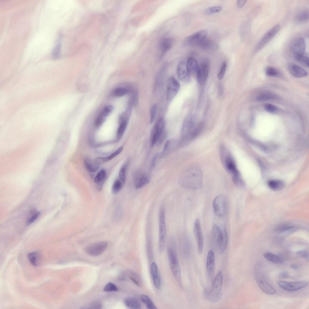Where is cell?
Segmentation results:
<instances>
[{
    "instance_id": "obj_1",
    "label": "cell",
    "mask_w": 309,
    "mask_h": 309,
    "mask_svg": "<svg viewBox=\"0 0 309 309\" xmlns=\"http://www.w3.org/2000/svg\"><path fill=\"white\" fill-rule=\"evenodd\" d=\"M203 128L202 122L196 125L194 117L192 116H188L183 125L179 145L182 146L188 144L199 135Z\"/></svg>"
},
{
    "instance_id": "obj_2",
    "label": "cell",
    "mask_w": 309,
    "mask_h": 309,
    "mask_svg": "<svg viewBox=\"0 0 309 309\" xmlns=\"http://www.w3.org/2000/svg\"><path fill=\"white\" fill-rule=\"evenodd\" d=\"M203 174L201 170L197 165L190 166L183 173L180 180L183 186L193 190L200 188L202 184Z\"/></svg>"
},
{
    "instance_id": "obj_3",
    "label": "cell",
    "mask_w": 309,
    "mask_h": 309,
    "mask_svg": "<svg viewBox=\"0 0 309 309\" xmlns=\"http://www.w3.org/2000/svg\"><path fill=\"white\" fill-rule=\"evenodd\" d=\"M221 161L225 169L231 175L234 183L238 182L242 179L237 168L233 157L227 148L221 145L219 149Z\"/></svg>"
},
{
    "instance_id": "obj_4",
    "label": "cell",
    "mask_w": 309,
    "mask_h": 309,
    "mask_svg": "<svg viewBox=\"0 0 309 309\" xmlns=\"http://www.w3.org/2000/svg\"><path fill=\"white\" fill-rule=\"evenodd\" d=\"M222 282V273L220 270L214 278L210 288L204 289V295L205 298L212 303L218 301L221 296Z\"/></svg>"
},
{
    "instance_id": "obj_5",
    "label": "cell",
    "mask_w": 309,
    "mask_h": 309,
    "mask_svg": "<svg viewBox=\"0 0 309 309\" xmlns=\"http://www.w3.org/2000/svg\"><path fill=\"white\" fill-rule=\"evenodd\" d=\"M168 256L170 268L175 279L180 287L183 288L180 270L175 250L172 248L168 249Z\"/></svg>"
},
{
    "instance_id": "obj_6",
    "label": "cell",
    "mask_w": 309,
    "mask_h": 309,
    "mask_svg": "<svg viewBox=\"0 0 309 309\" xmlns=\"http://www.w3.org/2000/svg\"><path fill=\"white\" fill-rule=\"evenodd\" d=\"M166 236L165 211L163 208L160 210L159 215V248L162 252L164 249Z\"/></svg>"
},
{
    "instance_id": "obj_7",
    "label": "cell",
    "mask_w": 309,
    "mask_h": 309,
    "mask_svg": "<svg viewBox=\"0 0 309 309\" xmlns=\"http://www.w3.org/2000/svg\"><path fill=\"white\" fill-rule=\"evenodd\" d=\"M256 282L260 289L265 293L273 295L276 293V290L268 283L265 275L261 272H257L255 275Z\"/></svg>"
},
{
    "instance_id": "obj_8",
    "label": "cell",
    "mask_w": 309,
    "mask_h": 309,
    "mask_svg": "<svg viewBox=\"0 0 309 309\" xmlns=\"http://www.w3.org/2000/svg\"><path fill=\"white\" fill-rule=\"evenodd\" d=\"M207 32L205 30L197 31L187 37L185 39V45L190 46H199L207 38Z\"/></svg>"
},
{
    "instance_id": "obj_9",
    "label": "cell",
    "mask_w": 309,
    "mask_h": 309,
    "mask_svg": "<svg viewBox=\"0 0 309 309\" xmlns=\"http://www.w3.org/2000/svg\"><path fill=\"white\" fill-rule=\"evenodd\" d=\"M165 122L164 119H158L154 125L151 131V143L152 146L157 143L159 138L164 132Z\"/></svg>"
},
{
    "instance_id": "obj_10",
    "label": "cell",
    "mask_w": 309,
    "mask_h": 309,
    "mask_svg": "<svg viewBox=\"0 0 309 309\" xmlns=\"http://www.w3.org/2000/svg\"><path fill=\"white\" fill-rule=\"evenodd\" d=\"M278 284L279 287L286 291H294L301 289L307 286L308 283L306 281H296L288 282L279 281Z\"/></svg>"
},
{
    "instance_id": "obj_11",
    "label": "cell",
    "mask_w": 309,
    "mask_h": 309,
    "mask_svg": "<svg viewBox=\"0 0 309 309\" xmlns=\"http://www.w3.org/2000/svg\"><path fill=\"white\" fill-rule=\"evenodd\" d=\"M213 206L216 215L220 217L224 215L226 211V202L223 195H220L215 197L213 201Z\"/></svg>"
},
{
    "instance_id": "obj_12",
    "label": "cell",
    "mask_w": 309,
    "mask_h": 309,
    "mask_svg": "<svg viewBox=\"0 0 309 309\" xmlns=\"http://www.w3.org/2000/svg\"><path fill=\"white\" fill-rule=\"evenodd\" d=\"M280 28V25L277 24L269 30L260 41L256 48V51L260 50L267 44L277 34Z\"/></svg>"
},
{
    "instance_id": "obj_13",
    "label": "cell",
    "mask_w": 309,
    "mask_h": 309,
    "mask_svg": "<svg viewBox=\"0 0 309 309\" xmlns=\"http://www.w3.org/2000/svg\"><path fill=\"white\" fill-rule=\"evenodd\" d=\"M107 245V243L105 241L96 243L87 246L85 248V251L90 255L97 256L106 249Z\"/></svg>"
},
{
    "instance_id": "obj_14",
    "label": "cell",
    "mask_w": 309,
    "mask_h": 309,
    "mask_svg": "<svg viewBox=\"0 0 309 309\" xmlns=\"http://www.w3.org/2000/svg\"><path fill=\"white\" fill-rule=\"evenodd\" d=\"M180 87L179 82L174 77H171L168 79L167 91V99L168 101L172 100L175 96Z\"/></svg>"
},
{
    "instance_id": "obj_15",
    "label": "cell",
    "mask_w": 309,
    "mask_h": 309,
    "mask_svg": "<svg viewBox=\"0 0 309 309\" xmlns=\"http://www.w3.org/2000/svg\"><path fill=\"white\" fill-rule=\"evenodd\" d=\"M194 232L197 243L199 253L201 254L203 249L204 239L199 220L198 218H196L195 220Z\"/></svg>"
},
{
    "instance_id": "obj_16",
    "label": "cell",
    "mask_w": 309,
    "mask_h": 309,
    "mask_svg": "<svg viewBox=\"0 0 309 309\" xmlns=\"http://www.w3.org/2000/svg\"><path fill=\"white\" fill-rule=\"evenodd\" d=\"M305 43L302 37H298L293 41L291 44L290 49L294 56L305 52Z\"/></svg>"
},
{
    "instance_id": "obj_17",
    "label": "cell",
    "mask_w": 309,
    "mask_h": 309,
    "mask_svg": "<svg viewBox=\"0 0 309 309\" xmlns=\"http://www.w3.org/2000/svg\"><path fill=\"white\" fill-rule=\"evenodd\" d=\"M150 176L147 174L139 172L135 175L134 178V185L137 189L141 188L146 186L149 182Z\"/></svg>"
},
{
    "instance_id": "obj_18",
    "label": "cell",
    "mask_w": 309,
    "mask_h": 309,
    "mask_svg": "<svg viewBox=\"0 0 309 309\" xmlns=\"http://www.w3.org/2000/svg\"><path fill=\"white\" fill-rule=\"evenodd\" d=\"M220 227L221 232L215 242L219 251L221 253H223L227 247L228 237L225 227L223 226Z\"/></svg>"
},
{
    "instance_id": "obj_19",
    "label": "cell",
    "mask_w": 309,
    "mask_h": 309,
    "mask_svg": "<svg viewBox=\"0 0 309 309\" xmlns=\"http://www.w3.org/2000/svg\"><path fill=\"white\" fill-rule=\"evenodd\" d=\"M177 73L180 80L187 82L190 80V75L188 71L186 62L182 61L178 64Z\"/></svg>"
},
{
    "instance_id": "obj_20",
    "label": "cell",
    "mask_w": 309,
    "mask_h": 309,
    "mask_svg": "<svg viewBox=\"0 0 309 309\" xmlns=\"http://www.w3.org/2000/svg\"><path fill=\"white\" fill-rule=\"evenodd\" d=\"M215 255L212 250H209L207 254L206 259V269L209 278H212L215 269Z\"/></svg>"
},
{
    "instance_id": "obj_21",
    "label": "cell",
    "mask_w": 309,
    "mask_h": 309,
    "mask_svg": "<svg viewBox=\"0 0 309 309\" xmlns=\"http://www.w3.org/2000/svg\"><path fill=\"white\" fill-rule=\"evenodd\" d=\"M209 71V65L207 62L202 63L199 66L196 75L197 80L199 84L204 83L208 75Z\"/></svg>"
},
{
    "instance_id": "obj_22",
    "label": "cell",
    "mask_w": 309,
    "mask_h": 309,
    "mask_svg": "<svg viewBox=\"0 0 309 309\" xmlns=\"http://www.w3.org/2000/svg\"><path fill=\"white\" fill-rule=\"evenodd\" d=\"M288 69L291 75L296 78L304 77L308 74L304 68L295 64H290L288 66Z\"/></svg>"
},
{
    "instance_id": "obj_23",
    "label": "cell",
    "mask_w": 309,
    "mask_h": 309,
    "mask_svg": "<svg viewBox=\"0 0 309 309\" xmlns=\"http://www.w3.org/2000/svg\"><path fill=\"white\" fill-rule=\"evenodd\" d=\"M174 43V40L171 38H164L160 41L159 47L161 56L163 55L172 47Z\"/></svg>"
},
{
    "instance_id": "obj_24",
    "label": "cell",
    "mask_w": 309,
    "mask_h": 309,
    "mask_svg": "<svg viewBox=\"0 0 309 309\" xmlns=\"http://www.w3.org/2000/svg\"><path fill=\"white\" fill-rule=\"evenodd\" d=\"M150 272L154 285L157 288H159L161 285V279L157 266L155 262L152 263L151 264Z\"/></svg>"
},
{
    "instance_id": "obj_25",
    "label": "cell",
    "mask_w": 309,
    "mask_h": 309,
    "mask_svg": "<svg viewBox=\"0 0 309 309\" xmlns=\"http://www.w3.org/2000/svg\"><path fill=\"white\" fill-rule=\"evenodd\" d=\"M186 63L190 75L192 73L197 74L199 66L196 60L193 57H190L187 60Z\"/></svg>"
},
{
    "instance_id": "obj_26",
    "label": "cell",
    "mask_w": 309,
    "mask_h": 309,
    "mask_svg": "<svg viewBox=\"0 0 309 309\" xmlns=\"http://www.w3.org/2000/svg\"><path fill=\"white\" fill-rule=\"evenodd\" d=\"M123 149V147L121 146L116 151L109 156L104 157H99L95 159L96 162L99 164L108 161L120 154Z\"/></svg>"
},
{
    "instance_id": "obj_27",
    "label": "cell",
    "mask_w": 309,
    "mask_h": 309,
    "mask_svg": "<svg viewBox=\"0 0 309 309\" xmlns=\"http://www.w3.org/2000/svg\"><path fill=\"white\" fill-rule=\"evenodd\" d=\"M264 256L268 260L275 263L282 264L284 262V260L281 256L271 253H266Z\"/></svg>"
},
{
    "instance_id": "obj_28",
    "label": "cell",
    "mask_w": 309,
    "mask_h": 309,
    "mask_svg": "<svg viewBox=\"0 0 309 309\" xmlns=\"http://www.w3.org/2000/svg\"><path fill=\"white\" fill-rule=\"evenodd\" d=\"M124 303L127 307L133 309L141 308V306L139 301L136 298L133 297H127L124 301Z\"/></svg>"
},
{
    "instance_id": "obj_29",
    "label": "cell",
    "mask_w": 309,
    "mask_h": 309,
    "mask_svg": "<svg viewBox=\"0 0 309 309\" xmlns=\"http://www.w3.org/2000/svg\"><path fill=\"white\" fill-rule=\"evenodd\" d=\"M28 259L30 263L34 266H38L40 262V256L39 252L34 251L29 253L28 255Z\"/></svg>"
},
{
    "instance_id": "obj_30",
    "label": "cell",
    "mask_w": 309,
    "mask_h": 309,
    "mask_svg": "<svg viewBox=\"0 0 309 309\" xmlns=\"http://www.w3.org/2000/svg\"><path fill=\"white\" fill-rule=\"evenodd\" d=\"M84 161L87 168L90 172H95L99 168V164L97 163L95 160L92 161L88 158H86Z\"/></svg>"
},
{
    "instance_id": "obj_31",
    "label": "cell",
    "mask_w": 309,
    "mask_h": 309,
    "mask_svg": "<svg viewBox=\"0 0 309 309\" xmlns=\"http://www.w3.org/2000/svg\"><path fill=\"white\" fill-rule=\"evenodd\" d=\"M269 187L271 189L276 191L279 190L284 187V183L280 180H272L269 181L268 183Z\"/></svg>"
},
{
    "instance_id": "obj_32",
    "label": "cell",
    "mask_w": 309,
    "mask_h": 309,
    "mask_svg": "<svg viewBox=\"0 0 309 309\" xmlns=\"http://www.w3.org/2000/svg\"><path fill=\"white\" fill-rule=\"evenodd\" d=\"M278 96L276 94L271 92H265L260 94L257 97L259 101H265L277 99Z\"/></svg>"
},
{
    "instance_id": "obj_33",
    "label": "cell",
    "mask_w": 309,
    "mask_h": 309,
    "mask_svg": "<svg viewBox=\"0 0 309 309\" xmlns=\"http://www.w3.org/2000/svg\"><path fill=\"white\" fill-rule=\"evenodd\" d=\"M199 46L204 50H210L216 48L217 45L215 43L206 38L202 42Z\"/></svg>"
},
{
    "instance_id": "obj_34",
    "label": "cell",
    "mask_w": 309,
    "mask_h": 309,
    "mask_svg": "<svg viewBox=\"0 0 309 309\" xmlns=\"http://www.w3.org/2000/svg\"><path fill=\"white\" fill-rule=\"evenodd\" d=\"M140 298L141 301L146 305L148 308H157L151 299L147 295H142L140 296Z\"/></svg>"
},
{
    "instance_id": "obj_35",
    "label": "cell",
    "mask_w": 309,
    "mask_h": 309,
    "mask_svg": "<svg viewBox=\"0 0 309 309\" xmlns=\"http://www.w3.org/2000/svg\"><path fill=\"white\" fill-rule=\"evenodd\" d=\"M294 57L299 63L307 67L309 66L308 55L307 53L304 52Z\"/></svg>"
},
{
    "instance_id": "obj_36",
    "label": "cell",
    "mask_w": 309,
    "mask_h": 309,
    "mask_svg": "<svg viewBox=\"0 0 309 309\" xmlns=\"http://www.w3.org/2000/svg\"><path fill=\"white\" fill-rule=\"evenodd\" d=\"M128 122L124 121L120 122L116 133V138L119 140L123 135L126 128Z\"/></svg>"
},
{
    "instance_id": "obj_37",
    "label": "cell",
    "mask_w": 309,
    "mask_h": 309,
    "mask_svg": "<svg viewBox=\"0 0 309 309\" xmlns=\"http://www.w3.org/2000/svg\"><path fill=\"white\" fill-rule=\"evenodd\" d=\"M309 12L307 11H303L299 12L295 16L296 20L299 22H304L308 20Z\"/></svg>"
},
{
    "instance_id": "obj_38",
    "label": "cell",
    "mask_w": 309,
    "mask_h": 309,
    "mask_svg": "<svg viewBox=\"0 0 309 309\" xmlns=\"http://www.w3.org/2000/svg\"><path fill=\"white\" fill-rule=\"evenodd\" d=\"M124 184L119 179L116 180L113 183L112 187V192L113 194L118 193L121 190Z\"/></svg>"
},
{
    "instance_id": "obj_39",
    "label": "cell",
    "mask_w": 309,
    "mask_h": 309,
    "mask_svg": "<svg viewBox=\"0 0 309 309\" xmlns=\"http://www.w3.org/2000/svg\"><path fill=\"white\" fill-rule=\"evenodd\" d=\"M106 172L104 169H102L97 173L94 179V182L97 184L103 183L106 176Z\"/></svg>"
},
{
    "instance_id": "obj_40",
    "label": "cell",
    "mask_w": 309,
    "mask_h": 309,
    "mask_svg": "<svg viewBox=\"0 0 309 309\" xmlns=\"http://www.w3.org/2000/svg\"><path fill=\"white\" fill-rule=\"evenodd\" d=\"M222 9V7L219 6L211 7L205 9L204 13L207 14H214L220 11Z\"/></svg>"
},
{
    "instance_id": "obj_41",
    "label": "cell",
    "mask_w": 309,
    "mask_h": 309,
    "mask_svg": "<svg viewBox=\"0 0 309 309\" xmlns=\"http://www.w3.org/2000/svg\"><path fill=\"white\" fill-rule=\"evenodd\" d=\"M128 163H126L124 164L120 168L119 173V176L120 180L122 182L123 184L126 181L125 173L128 166Z\"/></svg>"
},
{
    "instance_id": "obj_42",
    "label": "cell",
    "mask_w": 309,
    "mask_h": 309,
    "mask_svg": "<svg viewBox=\"0 0 309 309\" xmlns=\"http://www.w3.org/2000/svg\"><path fill=\"white\" fill-rule=\"evenodd\" d=\"M138 101V94L135 90L133 91L131 95L130 104L131 106H135L137 104Z\"/></svg>"
},
{
    "instance_id": "obj_43",
    "label": "cell",
    "mask_w": 309,
    "mask_h": 309,
    "mask_svg": "<svg viewBox=\"0 0 309 309\" xmlns=\"http://www.w3.org/2000/svg\"><path fill=\"white\" fill-rule=\"evenodd\" d=\"M40 214L39 212L33 211L30 215L27 220V224L30 225L38 217Z\"/></svg>"
},
{
    "instance_id": "obj_44",
    "label": "cell",
    "mask_w": 309,
    "mask_h": 309,
    "mask_svg": "<svg viewBox=\"0 0 309 309\" xmlns=\"http://www.w3.org/2000/svg\"><path fill=\"white\" fill-rule=\"evenodd\" d=\"M128 92L127 90L126 89L122 87H119L115 90L114 93L116 96L121 97L126 95Z\"/></svg>"
},
{
    "instance_id": "obj_45",
    "label": "cell",
    "mask_w": 309,
    "mask_h": 309,
    "mask_svg": "<svg viewBox=\"0 0 309 309\" xmlns=\"http://www.w3.org/2000/svg\"><path fill=\"white\" fill-rule=\"evenodd\" d=\"M104 290V291L107 292L116 291L118 290V288L114 284L109 282L105 285Z\"/></svg>"
},
{
    "instance_id": "obj_46",
    "label": "cell",
    "mask_w": 309,
    "mask_h": 309,
    "mask_svg": "<svg viewBox=\"0 0 309 309\" xmlns=\"http://www.w3.org/2000/svg\"><path fill=\"white\" fill-rule=\"evenodd\" d=\"M129 278L137 286H140V280L139 277L135 273L133 272L130 273Z\"/></svg>"
},
{
    "instance_id": "obj_47",
    "label": "cell",
    "mask_w": 309,
    "mask_h": 309,
    "mask_svg": "<svg viewBox=\"0 0 309 309\" xmlns=\"http://www.w3.org/2000/svg\"><path fill=\"white\" fill-rule=\"evenodd\" d=\"M113 108L112 105L107 106L104 108L100 114L106 117L112 111Z\"/></svg>"
},
{
    "instance_id": "obj_48",
    "label": "cell",
    "mask_w": 309,
    "mask_h": 309,
    "mask_svg": "<svg viewBox=\"0 0 309 309\" xmlns=\"http://www.w3.org/2000/svg\"><path fill=\"white\" fill-rule=\"evenodd\" d=\"M157 111V106L154 104L153 105L150 110V122L151 123L153 122L155 119Z\"/></svg>"
},
{
    "instance_id": "obj_49",
    "label": "cell",
    "mask_w": 309,
    "mask_h": 309,
    "mask_svg": "<svg viewBox=\"0 0 309 309\" xmlns=\"http://www.w3.org/2000/svg\"><path fill=\"white\" fill-rule=\"evenodd\" d=\"M298 228L295 226H290L284 228L281 230L282 233L284 234H289L295 232L298 230Z\"/></svg>"
},
{
    "instance_id": "obj_50",
    "label": "cell",
    "mask_w": 309,
    "mask_h": 309,
    "mask_svg": "<svg viewBox=\"0 0 309 309\" xmlns=\"http://www.w3.org/2000/svg\"><path fill=\"white\" fill-rule=\"evenodd\" d=\"M264 107L267 111L271 113L276 112L277 108L275 106L269 104H264Z\"/></svg>"
},
{
    "instance_id": "obj_51",
    "label": "cell",
    "mask_w": 309,
    "mask_h": 309,
    "mask_svg": "<svg viewBox=\"0 0 309 309\" xmlns=\"http://www.w3.org/2000/svg\"><path fill=\"white\" fill-rule=\"evenodd\" d=\"M266 73L267 75L269 76H275L278 74V72L276 69L270 67H268L266 68Z\"/></svg>"
},
{
    "instance_id": "obj_52",
    "label": "cell",
    "mask_w": 309,
    "mask_h": 309,
    "mask_svg": "<svg viewBox=\"0 0 309 309\" xmlns=\"http://www.w3.org/2000/svg\"><path fill=\"white\" fill-rule=\"evenodd\" d=\"M226 68V63L225 62H224L222 63L221 70L217 75V78L219 80H221L224 77L225 73Z\"/></svg>"
},
{
    "instance_id": "obj_53",
    "label": "cell",
    "mask_w": 309,
    "mask_h": 309,
    "mask_svg": "<svg viewBox=\"0 0 309 309\" xmlns=\"http://www.w3.org/2000/svg\"><path fill=\"white\" fill-rule=\"evenodd\" d=\"M105 117L103 116L101 114H100L94 122L95 126L98 127L101 126L104 122Z\"/></svg>"
},
{
    "instance_id": "obj_54",
    "label": "cell",
    "mask_w": 309,
    "mask_h": 309,
    "mask_svg": "<svg viewBox=\"0 0 309 309\" xmlns=\"http://www.w3.org/2000/svg\"><path fill=\"white\" fill-rule=\"evenodd\" d=\"M86 308L100 309L101 307V304L97 301H95L91 303Z\"/></svg>"
},
{
    "instance_id": "obj_55",
    "label": "cell",
    "mask_w": 309,
    "mask_h": 309,
    "mask_svg": "<svg viewBox=\"0 0 309 309\" xmlns=\"http://www.w3.org/2000/svg\"><path fill=\"white\" fill-rule=\"evenodd\" d=\"M171 143V141L170 140H167L164 144V146L163 150L162 152V155H165L168 151L170 147V145Z\"/></svg>"
},
{
    "instance_id": "obj_56",
    "label": "cell",
    "mask_w": 309,
    "mask_h": 309,
    "mask_svg": "<svg viewBox=\"0 0 309 309\" xmlns=\"http://www.w3.org/2000/svg\"><path fill=\"white\" fill-rule=\"evenodd\" d=\"M297 253L302 258L305 259L308 258V252L306 250H302L298 251L297 252Z\"/></svg>"
},
{
    "instance_id": "obj_57",
    "label": "cell",
    "mask_w": 309,
    "mask_h": 309,
    "mask_svg": "<svg viewBox=\"0 0 309 309\" xmlns=\"http://www.w3.org/2000/svg\"><path fill=\"white\" fill-rule=\"evenodd\" d=\"M279 275L281 277L286 278L288 277V273L287 271H282L279 273Z\"/></svg>"
},
{
    "instance_id": "obj_58",
    "label": "cell",
    "mask_w": 309,
    "mask_h": 309,
    "mask_svg": "<svg viewBox=\"0 0 309 309\" xmlns=\"http://www.w3.org/2000/svg\"><path fill=\"white\" fill-rule=\"evenodd\" d=\"M222 85L219 84L218 86V91L219 95H221L223 93V89Z\"/></svg>"
},
{
    "instance_id": "obj_59",
    "label": "cell",
    "mask_w": 309,
    "mask_h": 309,
    "mask_svg": "<svg viewBox=\"0 0 309 309\" xmlns=\"http://www.w3.org/2000/svg\"><path fill=\"white\" fill-rule=\"evenodd\" d=\"M247 2L246 0H238L237 2V6L239 8H241L242 7L244 4H245Z\"/></svg>"
},
{
    "instance_id": "obj_60",
    "label": "cell",
    "mask_w": 309,
    "mask_h": 309,
    "mask_svg": "<svg viewBox=\"0 0 309 309\" xmlns=\"http://www.w3.org/2000/svg\"><path fill=\"white\" fill-rule=\"evenodd\" d=\"M158 154H156L154 157L153 158L151 163V168L152 169L154 167L156 161L157 159L158 158Z\"/></svg>"
},
{
    "instance_id": "obj_61",
    "label": "cell",
    "mask_w": 309,
    "mask_h": 309,
    "mask_svg": "<svg viewBox=\"0 0 309 309\" xmlns=\"http://www.w3.org/2000/svg\"><path fill=\"white\" fill-rule=\"evenodd\" d=\"M290 266L291 268L295 270L298 269L299 268V266L298 265L294 264L291 265Z\"/></svg>"
}]
</instances>
